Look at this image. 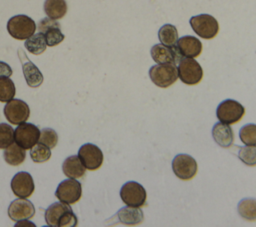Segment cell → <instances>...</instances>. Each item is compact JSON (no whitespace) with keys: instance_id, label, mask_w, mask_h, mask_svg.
Segmentation results:
<instances>
[{"instance_id":"obj_32","label":"cell","mask_w":256,"mask_h":227,"mask_svg":"<svg viewBox=\"0 0 256 227\" xmlns=\"http://www.w3.org/2000/svg\"><path fill=\"white\" fill-rule=\"evenodd\" d=\"M58 142V135L55 130L51 128H44L40 131V137L38 143H41L48 148L52 149L57 145Z\"/></svg>"},{"instance_id":"obj_7","label":"cell","mask_w":256,"mask_h":227,"mask_svg":"<svg viewBox=\"0 0 256 227\" xmlns=\"http://www.w3.org/2000/svg\"><path fill=\"white\" fill-rule=\"evenodd\" d=\"M245 108L239 102L227 99L221 102L216 110V116L220 122L225 124H234L238 122L244 115Z\"/></svg>"},{"instance_id":"obj_11","label":"cell","mask_w":256,"mask_h":227,"mask_svg":"<svg viewBox=\"0 0 256 227\" xmlns=\"http://www.w3.org/2000/svg\"><path fill=\"white\" fill-rule=\"evenodd\" d=\"M4 115L11 124L19 125L27 121L30 115V109L26 102L20 99H12L4 107Z\"/></svg>"},{"instance_id":"obj_31","label":"cell","mask_w":256,"mask_h":227,"mask_svg":"<svg viewBox=\"0 0 256 227\" xmlns=\"http://www.w3.org/2000/svg\"><path fill=\"white\" fill-rule=\"evenodd\" d=\"M14 142V129L12 126L1 123L0 124V149H5Z\"/></svg>"},{"instance_id":"obj_22","label":"cell","mask_w":256,"mask_h":227,"mask_svg":"<svg viewBox=\"0 0 256 227\" xmlns=\"http://www.w3.org/2000/svg\"><path fill=\"white\" fill-rule=\"evenodd\" d=\"M3 157L6 163L11 166H18L22 164L26 157V151L20 147L17 143H12L10 146L5 148Z\"/></svg>"},{"instance_id":"obj_30","label":"cell","mask_w":256,"mask_h":227,"mask_svg":"<svg viewBox=\"0 0 256 227\" xmlns=\"http://www.w3.org/2000/svg\"><path fill=\"white\" fill-rule=\"evenodd\" d=\"M240 140L245 145H256V124H247L239 131Z\"/></svg>"},{"instance_id":"obj_25","label":"cell","mask_w":256,"mask_h":227,"mask_svg":"<svg viewBox=\"0 0 256 227\" xmlns=\"http://www.w3.org/2000/svg\"><path fill=\"white\" fill-rule=\"evenodd\" d=\"M24 45H25V48L34 55L42 54L47 47L45 36L41 32L33 34L31 37L26 39Z\"/></svg>"},{"instance_id":"obj_15","label":"cell","mask_w":256,"mask_h":227,"mask_svg":"<svg viewBox=\"0 0 256 227\" xmlns=\"http://www.w3.org/2000/svg\"><path fill=\"white\" fill-rule=\"evenodd\" d=\"M18 56L22 64L24 78L29 87L37 88L43 83V75L38 67L31 62L22 49H18Z\"/></svg>"},{"instance_id":"obj_27","label":"cell","mask_w":256,"mask_h":227,"mask_svg":"<svg viewBox=\"0 0 256 227\" xmlns=\"http://www.w3.org/2000/svg\"><path fill=\"white\" fill-rule=\"evenodd\" d=\"M16 93L14 82L9 77H0V102H8Z\"/></svg>"},{"instance_id":"obj_4","label":"cell","mask_w":256,"mask_h":227,"mask_svg":"<svg viewBox=\"0 0 256 227\" xmlns=\"http://www.w3.org/2000/svg\"><path fill=\"white\" fill-rule=\"evenodd\" d=\"M149 77L156 86L167 88L176 82L178 72L174 64H157L150 68Z\"/></svg>"},{"instance_id":"obj_6","label":"cell","mask_w":256,"mask_h":227,"mask_svg":"<svg viewBox=\"0 0 256 227\" xmlns=\"http://www.w3.org/2000/svg\"><path fill=\"white\" fill-rule=\"evenodd\" d=\"M120 197L122 201L131 207H142L146 204V190L137 182L130 181L125 183L120 190Z\"/></svg>"},{"instance_id":"obj_17","label":"cell","mask_w":256,"mask_h":227,"mask_svg":"<svg viewBox=\"0 0 256 227\" xmlns=\"http://www.w3.org/2000/svg\"><path fill=\"white\" fill-rule=\"evenodd\" d=\"M11 189L18 198H28L34 192V181L28 172H18L11 180Z\"/></svg>"},{"instance_id":"obj_26","label":"cell","mask_w":256,"mask_h":227,"mask_svg":"<svg viewBox=\"0 0 256 227\" xmlns=\"http://www.w3.org/2000/svg\"><path fill=\"white\" fill-rule=\"evenodd\" d=\"M160 42L167 46H174L178 40V32L174 25L165 24L158 31Z\"/></svg>"},{"instance_id":"obj_12","label":"cell","mask_w":256,"mask_h":227,"mask_svg":"<svg viewBox=\"0 0 256 227\" xmlns=\"http://www.w3.org/2000/svg\"><path fill=\"white\" fill-rule=\"evenodd\" d=\"M78 157L84 167L88 170H97L103 163V153L100 148L94 144L87 143L80 147Z\"/></svg>"},{"instance_id":"obj_14","label":"cell","mask_w":256,"mask_h":227,"mask_svg":"<svg viewBox=\"0 0 256 227\" xmlns=\"http://www.w3.org/2000/svg\"><path fill=\"white\" fill-rule=\"evenodd\" d=\"M151 56L158 64H178L183 58L179 53L176 45L167 46L164 44H156L151 48Z\"/></svg>"},{"instance_id":"obj_20","label":"cell","mask_w":256,"mask_h":227,"mask_svg":"<svg viewBox=\"0 0 256 227\" xmlns=\"http://www.w3.org/2000/svg\"><path fill=\"white\" fill-rule=\"evenodd\" d=\"M86 168L80 161L78 155H72L66 158L62 164V171L68 178L78 179L84 176Z\"/></svg>"},{"instance_id":"obj_2","label":"cell","mask_w":256,"mask_h":227,"mask_svg":"<svg viewBox=\"0 0 256 227\" xmlns=\"http://www.w3.org/2000/svg\"><path fill=\"white\" fill-rule=\"evenodd\" d=\"M8 33L17 40H26L31 37L36 30V24L32 18L27 15H16L7 22Z\"/></svg>"},{"instance_id":"obj_33","label":"cell","mask_w":256,"mask_h":227,"mask_svg":"<svg viewBox=\"0 0 256 227\" xmlns=\"http://www.w3.org/2000/svg\"><path fill=\"white\" fill-rule=\"evenodd\" d=\"M11 75H12L11 67L7 63L0 61V77H10Z\"/></svg>"},{"instance_id":"obj_21","label":"cell","mask_w":256,"mask_h":227,"mask_svg":"<svg viewBox=\"0 0 256 227\" xmlns=\"http://www.w3.org/2000/svg\"><path fill=\"white\" fill-rule=\"evenodd\" d=\"M117 218L119 222H121L124 225H138L143 222L144 215L143 212L138 207H131L127 206L124 208H121L117 212Z\"/></svg>"},{"instance_id":"obj_13","label":"cell","mask_w":256,"mask_h":227,"mask_svg":"<svg viewBox=\"0 0 256 227\" xmlns=\"http://www.w3.org/2000/svg\"><path fill=\"white\" fill-rule=\"evenodd\" d=\"M38 30L44 34L46 44L49 47L58 45L65 38L64 34L60 30V24L56 20L49 17L43 18L41 21H39Z\"/></svg>"},{"instance_id":"obj_5","label":"cell","mask_w":256,"mask_h":227,"mask_svg":"<svg viewBox=\"0 0 256 227\" xmlns=\"http://www.w3.org/2000/svg\"><path fill=\"white\" fill-rule=\"evenodd\" d=\"M177 72L180 80L187 85H196L203 77L202 67L193 58H182L178 63Z\"/></svg>"},{"instance_id":"obj_23","label":"cell","mask_w":256,"mask_h":227,"mask_svg":"<svg viewBox=\"0 0 256 227\" xmlns=\"http://www.w3.org/2000/svg\"><path fill=\"white\" fill-rule=\"evenodd\" d=\"M44 11L51 19H61L67 12V3L65 0H45Z\"/></svg>"},{"instance_id":"obj_8","label":"cell","mask_w":256,"mask_h":227,"mask_svg":"<svg viewBox=\"0 0 256 227\" xmlns=\"http://www.w3.org/2000/svg\"><path fill=\"white\" fill-rule=\"evenodd\" d=\"M40 137V130L32 123H21L14 130V141L23 149H31L38 143Z\"/></svg>"},{"instance_id":"obj_29","label":"cell","mask_w":256,"mask_h":227,"mask_svg":"<svg viewBox=\"0 0 256 227\" xmlns=\"http://www.w3.org/2000/svg\"><path fill=\"white\" fill-rule=\"evenodd\" d=\"M238 158L247 166H256V145L239 147Z\"/></svg>"},{"instance_id":"obj_16","label":"cell","mask_w":256,"mask_h":227,"mask_svg":"<svg viewBox=\"0 0 256 227\" xmlns=\"http://www.w3.org/2000/svg\"><path fill=\"white\" fill-rule=\"evenodd\" d=\"M34 214L35 207L33 203L26 198H18L12 201L8 207V215L10 219L15 222L30 219Z\"/></svg>"},{"instance_id":"obj_19","label":"cell","mask_w":256,"mask_h":227,"mask_svg":"<svg viewBox=\"0 0 256 227\" xmlns=\"http://www.w3.org/2000/svg\"><path fill=\"white\" fill-rule=\"evenodd\" d=\"M212 137L214 141L223 148L230 147L234 142V134L229 124L222 122L216 123L212 128Z\"/></svg>"},{"instance_id":"obj_3","label":"cell","mask_w":256,"mask_h":227,"mask_svg":"<svg viewBox=\"0 0 256 227\" xmlns=\"http://www.w3.org/2000/svg\"><path fill=\"white\" fill-rule=\"evenodd\" d=\"M193 31L203 39L214 38L219 31L217 20L209 14H200L193 16L189 21Z\"/></svg>"},{"instance_id":"obj_24","label":"cell","mask_w":256,"mask_h":227,"mask_svg":"<svg viewBox=\"0 0 256 227\" xmlns=\"http://www.w3.org/2000/svg\"><path fill=\"white\" fill-rule=\"evenodd\" d=\"M237 211L239 215L250 222L256 221V199L244 198L238 203Z\"/></svg>"},{"instance_id":"obj_1","label":"cell","mask_w":256,"mask_h":227,"mask_svg":"<svg viewBox=\"0 0 256 227\" xmlns=\"http://www.w3.org/2000/svg\"><path fill=\"white\" fill-rule=\"evenodd\" d=\"M45 221L50 227H75L78 222L69 204L61 201L51 204L46 209Z\"/></svg>"},{"instance_id":"obj_10","label":"cell","mask_w":256,"mask_h":227,"mask_svg":"<svg viewBox=\"0 0 256 227\" xmlns=\"http://www.w3.org/2000/svg\"><path fill=\"white\" fill-rule=\"evenodd\" d=\"M55 195L61 202H64L67 204H74L78 202L81 198V195H82L81 183L73 178L64 180L58 185L55 191Z\"/></svg>"},{"instance_id":"obj_9","label":"cell","mask_w":256,"mask_h":227,"mask_svg":"<svg viewBox=\"0 0 256 227\" xmlns=\"http://www.w3.org/2000/svg\"><path fill=\"white\" fill-rule=\"evenodd\" d=\"M172 170L181 180H190L197 173V162L188 154H178L172 161Z\"/></svg>"},{"instance_id":"obj_28","label":"cell","mask_w":256,"mask_h":227,"mask_svg":"<svg viewBox=\"0 0 256 227\" xmlns=\"http://www.w3.org/2000/svg\"><path fill=\"white\" fill-rule=\"evenodd\" d=\"M30 156L35 163H43L50 159L51 151L47 146L41 143H36L30 150Z\"/></svg>"},{"instance_id":"obj_18","label":"cell","mask_w":256,"mask_h":227,"mask_svg":"<svg viewBox=\"0 0 256 227\" xmlns=\"http://www.w3.org/2000/svg\"><path fill=\"white\" fill-rule=\"evenodd\" d=\"M176 47L183 58H195L202 52V43L194 36L181 37L177 40Z\"/></svg>"}]
</instances>
